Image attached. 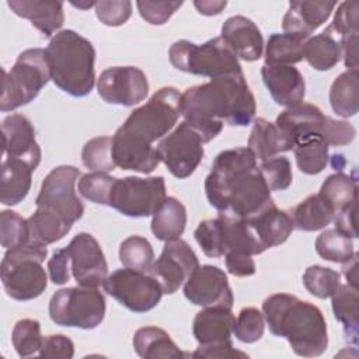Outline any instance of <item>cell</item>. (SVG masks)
<instances>
[{"mask_svg":"<svg viewBox=\"0 0 359 359\" xmlns=\"http://www.w3.org/2000/svg\"><path fill=\"white\" fill-rule=\"evenodd\" d=\"M181 115V93L171 86L157 90L133 109L112 136V157L122 170L153 172L160 164L156 140H161Z\"/></svg>","mask_w":359,"mask_h":359,"instance_id":"obj_1","label":"cell"},{"mask_svg":"<svg viewBox=\"0 0 359 359\" xmlns=\"http://www.w3.org/2000/svg\"><path fill=\"white\" fill-rule=\"evenodd\" d=\"M209 203L222 213L248 220L273 205L257 158L248 147L220 151L205 180Z\"/></svg>","mask_w":359,"mask_h":359,"instance_id":"obj_2","label":"cell"},{"mask_svg":"<svg viewBox=\"0 0 359 359\" xmlns=\"http://www.w3.org/2000/svg\"><path fill=\"white\" fill-rule=\"evenodd\" d=\"M255 111V98L244 73L210 79L181 94V115L201 133L205 143L222 132L224 122L230 126L250 125Z\"/></svg>","mask_w":359,"mask_h":359,"instance_id":"obj_3","label":"cell"},{"mask_svg":"<svg viewBox=\"0 0 359 359\" xmlns=\"http://www.w3.org/2000/svg\"><path fill=\"white\" fill-rule=\"evenodd\" d=\"M262 314L269 331L286 338L296 355L317 358L325 352L327 323L317 306L289 293H275L264 300Z\"/></svg>","mask_w":359,"mask_h":359,"instance_id":"obj_4","label":"cell"},{"mask_svg":"<svg viewBox=\"0 0 359 359\" xmlns=\"http://www.w3.org/2000/svg\"><path fill=\"white\" fill-rule=\"evenodd\" d=\"M46 56L55 86L73 97H86L95 84V50L93 43L73 29L56 32Z\"/></svg>","mask_w":359,"mask_h":359,"instance_id":"obj_5","label":"cell"},{"mask_svg":"<svg viewBox=\"0 0 359 359\" xmlns=\"http://www.w3.org/2000/svg\"><path fill=\"white\" fill-rule=\"evenodd\" d=\"M48 255L46 245L28 241L6 251L1 266V283L6 293L18 302L41 296L48 286V275L42 262Z\"/></svg>","mask_w":359,"mask_h":359,"instance_id":"obj_6","label":"cell"},{"mask_svg":"<svg viewBox=\"0 0 359 359\" xmlns=\"http://www.w3.org/2000/svg\"><path fill=\"white\" fill-rule=\"evenodd\" d=\"M170 63L181 72L217 79L243 73L238 57L222 36L196 45L188 39L175 41L168 50Z\"/></svg>","mask_w":359,"mask_h":359,"instance_id":"obj_7","label":"cell"},{"mask_svg":"<svg viewBox=\"0 0 359 359\" xmlns=\"http://www.w3.org/2000/svg\"><path fill=\"white\" fill-rule=\"evenodd\" d=\"M49 80L52 77L46 50L32 48L21 52L10 72L3 69L0 109L7 112L29 104Z\"/></svg>","mask_w":359,"mask_h":359,"instance_id":"obj_8","label":"cell"},{"mask_svg":"<svg viewBox=\"0 0 359 359\" xmlns=\"http://www.w3.org/2000/svg\"><path fill=\"white\" fill-rule=\"evenodd\" d=\"M105 297L97 287H62L49 302V317L60 327L93 330L105 317Z\"/></svg>","mask_w":359,"mask_h":359,"instance_id":"obj_9","label":"cell"},{"mask_svg":"<svg viewBox=\"0 0 359 359\" xmlns=\"http://www.w3.org/2000/svg\"><path fill=\"white\" fill-rule=\"evenodd\" d=\"M165 198L163 177H125L115 180L108 206L129 217H147Z\"/></svg>","mask_w":359,"mask_h":359,"instance_id":"obj_10","label":"cell"},{"mask_svg":"<svg viewBox=\"0 0 359 359\" xmlns=\"http://www.w3.org/2000/svg\"><path fill=\"white\" fill-rule=\"evenodd\" d=\"M102 286L109 296L135 313L154 309L164 294L160 283L150 273L130 268L114 271Z\"/></svg>","mask_w":359,"mask_h":359,"instance_id":"obj_11","label":"cell"},{"mask_svg":"<svg viewBox=\"0 0 359 359\" xmlns=\"http://www.w3.org/2000/svg\"><path fill=\"white\" fill-rule=\"evenodd\" d=\"M80 177L81 172L74 165L55 167L43 178L35 205L45 208L62 216L70 224H74L84 213V205L74 191V184Z\"/></svg>","mask_w":359,"mask_h":359,"instance_id":"obj_12","label":"cell"},{"mask_svg":"<svg viewBox=\"0 0 359 359\" xmlns=\"http://www.w3.org/2000/svg\"><path fill=\"white\" fill-rule=\"evenodd\" d=\"M203 144L205 140L201 133L192 125L182 121L158 142L157 153L168 171L182 180L189 177L202 161Z\"/></svg>","mask_w":359,"mask_h":359,"instance_id":"obj_13","label":"cell"},{"mask_svg":"<svg viewBox=\"0 0 359 359\" xmlns=\"http://www.w3.org/2000/svg\"><path fill=\"white\" fill-rule=\"evenodd\" d=\"M97 90L107 104L133 107L146 100L149 80L136 66H112L100 74Z\"/></svg>","mask_w":359,"mask_h":359,"instance_id":"obj_14","label":"cell"},{"mask_svg":"<svg viewBox=\"0 0 359 359\" xmlns=\"http://www.w3.org/2000/svg\"><path fill=\"white\" fill-rule=\"evenodd\" d=\"M198 266L199 261L191 245L182 238H175L165 241L160 257L151 264L147 273L160 283L163 293L172 294Z\"/></svg>","mask_w":359,"mask_h":359,"instance_id":"obj_15","label":"cell"},{"mask_svg":"<svg viewBox=\"0 0 359 359\" xmlns=\"http://www.w3.org/2000/svg\"><path fill=\"white\" fill-rule=\"evenodd\" d=\"M72 275L79 286L98 287L108 276V264L98 241L90 233H79L66 247Z\"/></svg>","mask_w":359,"mask_h":359,"instance_id":"obj_16","label":"cell"},{"mask_svg":"<svg viewBox=\"0 0 359 359\" xmlns=\"http://www.w3.org/2000/svg\"><path fill=\"white\" fill-rule=\"evenodd\" d=\"M185 297L201 307L231 309L234 296L223 269L215 265H199L184 283Z\"/></svg>","mask_w":359,"mask_h":359,"instance_id":"obj_17","label":"cell"},{"mask_svg":"<svg viewBox=\"0 0 359 359\" xmlns=\"http://www.w3.org/2000/svg\"><path fill=\"white\" fill-rule=\"evenodd\" d=\"M3 157L25 161L34 171L41 163V147L35 139L32 122L21 114H11L1 122Z\"/></svg>","mask_w":359,"mask_h":359,"instance_id":"obj_18","label":"cell"},{"mask_svg":"<svg viewBox=\"0 0 359 359\" xmlns=\"http://www.w3.org/2000/svg\"><path fill=\"white\" fill-rule=\"evenodd\" d=\"M264 84L278 105L293 107L303 102L306 81L300 70L292 65H266L261 69Z\"/></svg>","mask_w":359,"mask_h":359,"instance_id":"obj_19","label":"cell"},{"mask_svg":"<svg viewBox=\"0 0 359 359\" xmlns=\"http://www.w3.org/2000/svg\"><path fill=\"white\" fill-rule=\"evenodd\" d=\"M327 118L317 105L300 102L280 112L275 125L296 144L299 140L314 135L323 136Z\"/></svg>","mask_w":359,"mask_h":359,"instance_id":"obj_20","label":"cell"},{"mask_svg":"<svg viewBox=\"0 0 359 359\" xmlns=\"http://www.w3.org/2000/svg\"><path fill=\"white\" fill-rule=\"evenodd\" d=\"M335 6V1H290L282 20V28L285 34L309 39L330 18Z\"/></svg>","mask_w":359,"mask_h":359,"instance_id":"obj_21","label":"cell"},{"mask_svg":"<svg viewBox=\"0 0 359 359\" xmlns=\"http://www.w3.org/2000/svg\"><path fill=\"white\" fill-rule=\"evenodd\" d=\"M220 36L233 49L236 56L245 62H254L262 56V34L255 22L244 15H233L227 18L222 27Z\"/></svg>","mask_w":359,"mask_h":359,"instance_id":"obj_22","label":"cell"},{"mask_svg":"<svg viewBox=\"0 0 359 359\" xmlns=\"http://www.w3.org/2000/svg\"><path fill=\"white\" fill-rule=\"evenodd\" d=\"M7 6L18 17L29 20L45 36H52L65 22L63 1L8 0Z\"/></svg>","mask_w":359,"mask_h":359,"instance_id":"obj_23","label":"cell"},{"mask_svg":"<svg viewBox=\"0 0 359 359\" xmlns=\"http://www.w3.org/2000/svg\"><path fill=\"white\" fill-rule=\"evenodd\" d=\"M236 317L231 309L203 307L196 313L192 324V332L199 345H210L229 341L233 334Z\"/></svg>","mask_w":359,"mask_h":359,"instance_id":"obj_24","label":"cell"},{"mask_svg":"<svg viewBox=\"0 0 359 359\" xmlns=\"http://www.w3.org/2000/svg\"><path fill=\"white\" fill-rule=\"evenodd\" d=\"M293 147V140L275 123L266 121L265 118H257L254 121L248 137V150L257 160L265 161L279 153L289 151Z\"/></svg>","mask_w":359,"mask_h":359,"instance_id":"obj_25","label":"cell"},{"mask_svg":"<svg viewBox=\"0 0 359 359\" xmlns=\"http://www.w3.org/2000/svg\"><path fill=\"white\" fill-rule=\"evenodd\" d=\"M247 222L266 250L283 244L294 229L290 215L278 209L275 203Z\"/></svg>","mask_w":359,"mask_h":359,"instance_id":"obj_26","label":"cell"},{"mask_svg":"<svg viewBox=\"0 0 359 359\" xmlns=\"http://www.w3.org/2000/svg\"><path fill=\"white\" fill-rule=\"evenodd\" d=\"M32 168L22 160L3 157L0 202L6 206L20 203L29 192L32 182Z\"/></svg>","mask_w":359,"mask_h":359,"instance_id":"obj_27","label":"cell"},{"mask_svg":"<svg viewBox=\"0 0 359 359\" xmlns=\"http://www.w3.org/2000/svg\"><path fill=\"white\" fill-rule=\"evenodd\" d=\"M133 349L144 359H181L185 353L175 345L168 332L158 327H142L133 335Z\"/></svg>","mask_w":359,"mask_h":359,"instance_id":"obj_28","label":"cell"},{"mask_svg":"<svg viewBox=\"0 0 359 359\" xmlns=\"http://www.w3.org/2000/svg\"><path fill=\"white\" fill-rule=\"evenodd\" d=\"M187 224V209L174 196H167L156 209L151 219V233L157 240L170 241L180 238Z\"/></svg>","mask_w":359,"mask_h":359,"instance_id":"obj_29","label":"cell"},{"mask_svg":"<svg viewBox=\"0 0 359 359\" xmlns=\"http://www.w3.org/2000/svg\"><path fill=\"white\" fill-rule=\"evenodd\" d=\"M303 57L316 70H330L342 59L341 39L327 27L321 34L306 39Z\"/></svg>","mask_w":359,"mask_h":359,"instance_id":"obj_30","label":"cell"},{"mask_svg":"<svg viewBox=\"0 0 359 359\" xmlns=\"http://www.w3.org/2000/svg\"><path fill=\"white\" fill-rule=\"evenodd\" d=\"M294 229L303 231H317L334 222L335 212L320 194L309 195L290 210Z\"/></svg>","mask_w":359,"mask_h":359,"instance_id":"obj_31","label":"cell"},{"mask_svg":"<svg viewBox=\"0 0 359 359\" xmlns=\"http://www.w3.org/2000/svg\"><path fill=\"white\" fill-rule=\"evenodd\" d=\"M330 104L332 111L341 118H351L359 109V72L348 69L331 84Z\"/></svg>","mask_w":359,"mask_h":359,"instance_id":"obj_32","label":"cell"},{"mask_svg":"<svg viewBox=\"0 0 359 359\" xmlns=\"http://www.w3.org/2000/svg\"><path fill=\"white\" fill-rule=\"evenodd\" d=\"M334 317L342 324L344 334L348 342L358 344L359 327V294L358 289L348 283L339 285L337 292L331 296Z\"/></svg>","mask_w":359,"mask_h":359,"instance_id":"obj_33","label":"cell"},{"mask_svg":"<svg viewBox=\"0 0 359 359\" xmlns=\"http://www.w3.org/2000/svg\"><path fill=\"white\" fill-rule=\"evenodd\" d=\"M27 220L29 240L43 245L62 240L73 226L62 216L41 206H36V210Z\"/></svg>","mask_w":359,"mask_h":359,"instance_id":"obj_34","label":"cell"},{"mask_svg":"<svg viewBox=\"0 0 359 359\" xmlns=\"http://www.w3.org/2000/svg\"><path fill=\"white\" fill-rule=\"evenodd\" d=\"M328 147L320 135L299 140L293 147L299 170L307 175L320 174L328 164Z\"/></svg>","mask_w":359,"mask_h":359,"instance_id":"obj_35","label":"cell"},{"mask_svg":"<svg viewBox=\"0 0 359 359\" xmlns=\"http://www.w3.org/2000/svg\"><path fill=\"white\" fill-rule=\"evenodd\" d=\"M318 194L328 202L337 215L345 208L356 203L358 181L344 172H335L327 177Z\"/></svg>","mask_w":359,"mask_h":359,"instance_id":"obj_36","label":"cell"},{"mask_svg":"<svg viewBox=\"0 0 359 359\" xmlns=\"http://www.w3.org/2000/svg\"><path fill=\"white\" fill-rule=\"evenodd\" d=\"M306 39L292 34H272L265 48L266 65H294L303 59Z\"/></svg>","mask_w":359,"mask_h":359,"instance_id":"obj_37","label":"cell"},{"mask_svg":"<svg viewBox=\"0 0 359 359\" xmlns=\"http://www.w3.org/2000/svg\"><path fill=\"white\" fill-rule=\"evenodd\" d=\"M317 254L331 262H346L355 254L352 238L337 229L324 230L316 240Z\"/></svg>","mask_w":359,"mask_h":359,"instance_id":"obj_38","label":"cell"},{"mask_svg":"<svg viewBox=\"0 0 359 359\" xmlns=\"http://www.w3.org/2000/svg\"><path fill=\"white\" fill-rule=\"evenodd\" d=\"M119 259L125 268L147 272L154 262V250L142 236H129L119 245Z\"/></svg>","mask_w":359,"mask_h":359,"instance_id":"obj_39","label":"cell"},{"mask_svg":"<svg viewBox=\"0 0 359 359\" xmlns=\"http://www.w3.org/2000/svg\"><path fill=\"white\" fill-rule=\"evenodd\" d=\"M303 285L307 292L318 299L331 297L341 285V273L321 265H311L303 273Z\"/></svg>","mask_w":359,"mask_h":359,"instance_id":"obj_40","label":"cell"},{"mask_svg":"<svg viewBox=\"0 0 359 359\" xmlns=\"http://www.w3.org/2000/svg\"><path fill=\"white\" fill-rule=\"evenodd\" d=\"M81 161L93 171H112L116 167L112 157V137L97 136L90 139L81 150Z\"/></svg>","mask_w":359,"mask_h":359,"instance_id":"obj_41","label":"cell"},{"mask_svg":"<svg viewBox=\"0 0 359 359\" xmlns=\"http://www.w3.org/2000/svg\"><path fill=\"white\" fill-rule=\"evenodd\" d=\"M11 341L15 352L21 358L32 356L42 348L43 337L41 335V324L38 320H18L13 328Z\"/></svg>","mask_w":359,"mask_h":359,"instance_id":"obj_42","label":"cell"},{"mask_svg":"<svg viewBox=\"0 0 359 359\" xmlns=\"http://www.w3.org/2000/svg\"><path fill=\"white\" fill-rule=\"evenodd\" d=\"M115 180L116 178L111 177L108 172H102V171L87 172L80 177L77 184V191L84 199L90 202L108 206L109 194Z\"/></svg>","mask_w":359,"mask_h":359,"instance_id":"obj_43","label":"cell"},{"mask_svg":"<svg viewBox=\"0 0 359 359\" xmlns=\"http://www.w3.org/2000/svg\"><path fill=\"white\" fill-rule=\"evenodd\" d=\"M0 240L6 250L27 244L29 241L28 220L14 210L0 212Z\"/></svg>","mask_w":359,"mask_h":359,"instance_id":"obj_44","label":"cell"},{"mask_svg":"<svg viewBox=\"0 0 359 359\" xmlns=\"http://www.w3.org/2000/svg\"><path fill=\"white\" fill-rule=\"evenodd\" d=\"M264 331L265 318L258 309L244 307L240 310L233 325V334L238 341L244 344L257 342L262 338Z\"/></svg>","mask_w":359,"mask_h":359,"instance_id":"obj_45","label":"cell"},{"mask_svg":"<svg viewBox=\"0 0 359 359\" xmlns=\"http://www.w3.org/2000/svg\"><path fill=\"white\" fill-rule=\"evenodd\" d=\"M259 171L271 191H285L292 185V165L286 157H272L262 161Z\"/></svg>","mask_w":359,"mask_h":359,"instance_id":"obj_46","label":"cell"},{"mask_svg":"<svg viewBox=\"0 0 359 359\" xmlns=\"http://www.w3.org/2000/svg\"><path fill=\"white\" fill-rule=\"evenodd\" d=\"M359 24V3L358 1H342L335 11L332 22L328 25L330 29L339 38L358 34Z\"/></svg>","mask_w":359,"mask_h":359,"instance_id":"obj_47","label":"cell"},{"mask_svg":"<svg viewBox=\"0 0 359 359\" xmlns=\"http://www.w3.org/2000/svg\"><path fill=\"white\" fill-rule=\"evenodd\" d=\"M97 18L108 27H119L132 15V1L129 0H101L95 1Z\"/></svg>","mask_w":359,"mask_h":359,"instance_id":"obj_48","label":"cell"},{"mask_svg":"<svg viewBox=\"0 0 359 359\" xmlns=\"http://www.w3.org/2000/svg\"><path fill=\"white\" fill-rule=\"evenodd\" d=\"M182 4L184 1H136L142 18L151 25L165 24Z\"/></svg>","mask_w":359,"mask_h":359,"instance_id":"obj_49","label":"cell"},{"mask_svg":"<svg viewBox=\"0 0 359 359\" xmlns=\"http://www.w3.org/2000/svg\"><path fill=\"white\" fill-rule=\"evenodd\" d=\"M356 137V129L348 121H338L327 118L323 139L328 146H345L353 142Z\"/></svg>","mask_w":359,"mask_h":359,"instance_id":"obj_50","label":"cell"},{"mask_svg":"<svg viewBox=\"0 0 359 359\" xmlns=\"http://www.w3.org/2000/svg\"><path fill=\"white\" fill-rule=\"evenodd\" d=\"M38 355L41 358H63L70 359L74 356V344L73 341L63 334L46 335L42 342V348Z\"/></svg>","mask_w":359,"mask_h":359,"instance_id":"obj_51","label":"cell"},{"mask_svg":"<svg viewBox=\"0 0 359 359\" xmlns=\"http://www.w3.org/2000/svg\"><path fill=\"white\" fill-rule=\"evenodd\" d=\"M48 272L52 283L63 285L69 282L72 269H70V257L67 248L56 250L52 257L48 259Z\"/></svg>","mask_w":359,"mask_h":359,"instance_id":"obj_52","label":"cell"},{"mask_svg":"<svg viewBox=\"0 0 359 359\" xmlns=\"http://www.w3.org/2000/svg\"><path fill=\"white\" fill-rule=\"evenodd\" d=\"M226 261V268L229 273L244 278V276H251L255 273V262L252 259V255L243 254V252H227L224 255Z\"/></svg>","mask_w":359,"mask_h":359,"instance_id":"obj_53","label":"cell"},{"mask_svg":"<svg viewBox=\"0 0 359 359\" xmlns=\"http://www.w3.org/2000/svg\"><path fill=\"white\" fill-rule=\"evenodd\" d=\"M192 358H234V356H241L247 358L248 355L237 351L233 348L231 339L219 342V344H210V345H199L198 349L191 353Z\"/></svg>","mask_w":359,"mask_h":359,"instance_id":"obj_54","label":"cell"},{"mask_svg":"<svg viewBox=\"0 0 359 359\" xmlns=\"http://www.w3.org/2000/svg\"><path fill=\"white\" fill-rule=\"evenodd\" d=\"M355 209H356V203L338 212L334 217L335 229L351 238L358 237V231H356V226H355Z\"/></svg>","mask_w":359,"mask_h":359,"instance_id":"obj_55","label":"cell"},{"mask_svg":"<svg viewBox=\"0 0 359 359\" xmlns=\"http://www.w3.org/2000/svg\"><path fill=\"white\" fill-rule=\"evenodd\" d=\"M342 57L348 69H358V34L341 39Z\"/></svg>","mask_w":359,"mask_h":359,"instance_id":"obj_56","label":"cell"},{"mask_svg":"<svg viewBox=\"0 0 359 359\" xmlns=\"http://www.w3.org/2000/svg\"><path fill=\"white\" fill-rule=\"evenodd\" d=\"M342 273L346 279V283L358 289V254L355 252L352 258L346 262H342Z\"/></svg>","mask_w":359,"mask_h":359,"instance_id":"obj_57","label":"cell"},{"mask_svg":"<svg viewBox=\"0 0 359 359\" xmlns=\"http://www.w3.org/2000/svg\"><path fill=\"white\" fill-rule=\"evenodd\" d=\"M194 6L196 10L203 15H216L223 11V8L227 6V1H212V0H202V1H194Z\"/></svg>","mask_w":359,"mask_h":359,"instance_id":"obj_58","label":"cell"},{"mask_svg":"<svg viewBox=\"0 0 359 359\" xmlns=\"http://www.w3.org/2000/svg\"><path fill=\"white\" fill-rule=\"evenodd\" d=\"M74 7H79V8H83V10H87L90 7H95V1H86V3H72Z\"/></svg>","mask_w":359,"mask_h":359,"instance_id":"obj_59","label":"cell"}]
</instances>
